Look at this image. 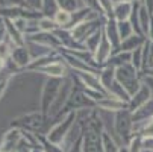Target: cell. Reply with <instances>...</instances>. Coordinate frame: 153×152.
Returning <instances> with one entry per match:
<instances>
[{
	"label": "cell",
	"mask_w": 153,
	"mask_h": 152,
	"mask_svg": "<svg viewBox=\"0 0 153 152\" xmlns=\"http://www.w3.org/2000/svg\"><path fill=\"white\" fill-rule=\"evenodd\" d=\"M118 23V32H120V38L121 41H124L126 38H129L130 35H134L135 31L132 28V25H130V21L126 20V21H117Z\"/></svg>",
	"instance_id": "cb8c5ba5"
},
{
	"label": "cell",
	"mask_w": 153,
	"mask_h": 152,
	"mask_svg": "<svg viewBox=\"0 0 153 152\" xmlns=\"http://www.w3.org/2000/svg\"><path fill=\"white\" fill-rule=\"evenodd\" d=\"M103 32H105L106 38L109 40V43L112 44L114 53L118 52V49L121 46V38H120V32H118V23H117V20L115 18H108L105 26H103Z\"/></svg>",
	"instance_id": "9c48e42d"
},
{
	"label": "cell",
	"mask_w": 153,
	"mask_h": 152,
	"mask_svg": "<svg viewBox=\"0 0 153 152\" xmlns=\"http://www.w3.org/2000/svg\"><path fill=\"white\" fill-rule=\"evenodd\" d=\"M153 97V94H152V91H150V88L146 85V84H143L141 87H140V90L130 97V102H129V110L130 111H137L140 106H143L144 103H147L150 99Z\"/></svg>",
	"instance_id": "30bf717a"
},
{
	"label": "cell",
	"mask_w": 153,
	"mask_h": 152,
	"mask_svg": "<svg viewBox=\"0 0 153 152\" xmlns=\"http://www.w3.org/2000/svg\"><path fill=\"white\" fill-rule=\"evenodd\" d=\"M39 148L44 151V152H65L62 146L52 143L50 140H47V137H39Z\"/></svg>",
	"instance_id": "603a6c76"
},
{
	"label": "cell",
	"mask_w": 153,
	"mask_h": 152,
	"mask_svg": "<svg viewBox=\"0 0 153 152\" xmlns=\"http://www.w3.org/2000/svg\"><path fill=\"white\" fill-rule=\"evenodd\" d=\"M115 81L126 90V93L132 97L143 85L141 81V72L137 70L132 64H124L115 69Z\"/></svg>",
	"instance_id": "7a4b0ae2"
},
{
	"label": "cell",
	"mask_w": 153,
	"mask_h": 152,
	"mask_svg": "<svg viewBox=\"0 0 153 152\" xmlns=\"http://www.w3.org/2000/svg\"><path fill=\"white\" fill-rule=\"evenodd\" d=\"M53 20H55V23L58 25V28H61V29H70L71 20H73V12L59 9V11L55 14Z\"/></svg>",
	"instance_id": "9a60e30c"
},
{
	"label": "cell",
	"mask_w": 153,
	"mask_h": 152,
	"mask_svg": "<svg viewBox=\"0 0 153 152\" xmlns=\"http://www.w3.org/2000/svg\"><path fill=\"white\" fill-rule=\"evenodd\" d=\"M138 20H140V29H141V34L147 38V35H149V29H150V23H152V15L147 12V9H146L143 5H141V8H140Z\"/></svg>",
	"instance_id": "ac0fdd59"
},
{
	"label": "cell",
	"mask_w": 153,
	"mask_h": 152,
	"mask_svg": "<svg viewBox=\"0 0 153 152\" xmlns=\"http://www.w3.org/2000/svg\"><path fill=\"white\" fill-rule=\"evenodd\" d=\"M141 5L147 9L150 15H153V0H141Z\"/></svg>",
	"instance_id": "d6a6232c"
},
{
	"label": "cell",
	"mask_w": 153,
	"mask_h": 152,
	"mask_svg": "<svg viewBox=\"0 0 153 152\" xmlns=\"http://www.w3.org/2000/svg\"><path fill=\"white\" fill-rule=\"evenodd\" d=\"M141 81H143V84H146L149 87L152 94H153V76L152 75H141Z\"/></svg>",
	"instance_id": "f546056e"
},
{
	"label": "cell",
	"mask_w": 153,
	"mask_h": 152,
	"mask_svg": "<svg viewBox=\"0 0 153 152\" xmlns=\"http://www.w3.org/2000/svg\"><path fill=\"white\" fill-rule=\"evenodd\" d=\"M99 5L102 14L106 18H114V5H115L114 0H99Z\"/></svg>",
	"instance_id": "d4e9b609"
},
{
	"label": "cell",
	"mask_w": 153,
	"mask_h": 152,
	"mask_svg": "<svg viewBox=\"0 0 153 152\" xmlns=\"http://www.w3.org/2000/svg\"><path fill=\"white\" fill-rule=\"evenodd\" d=\"M99 79H100V84L105 88V91L108 93L109 88H111V87L114 85V82H115V67L105 66L99 73Z\"/></svg>",
	"instance_id": "4fadbf2b"
},
{
	"label": "cell",
	"mask_w": 153,
	"mask_h": 152,
	"mask_svg": "<svg viewBox=\"0 0 153 152\" xmlns=\"http://www.w3.org/2000/svg\"><path fill=\"white\" fill-rule=\"evenodd\" d=\"M130 64L137 69V70H143V47L137 49L132 52V58H130Z\"/></svg>",
	"instance_id": "4316f807"
},
{
	"label": "cell",
	"mask_w": 153,
	"mask_h": 152,
	"mask_svg": "<svg viewBox=\"0 0 153 152\" xmlns=\"http://www.w3.org/2000/svg\"><path fill=\"white\" fill-rule=\"evenodd\" d=\"M114 139L120 146H127L134 134V117L130 110H123L114 114Z\"/></svg>",
	"instance_id": "6da1fadb"
},
{
	"label": "cell",
	"mask_w": 153,
	"mask_h": 152,
	"mask_svg": "<svg viewBox=\"0 0 153 152\" xmlns=\"http://www.w3.org/2000/svg\"><path fill=\"white\" fill-rule=\"evenodd\" d=\"M96 108H97V110H102V111H106V113H114V114H115V113H118V111L129 110V103L108 94L106 97L100 99V100L96 103Z\"/></svg>",
	"instance_id": "52a82bcc"
},
{
	"label": "cell",
	"mask_w": 153,
	"mask_h": 152,
	"mask_svg": "<svg viewBox=\"0 0 153 152\" xmlns=\"http://www.w3.org/2000/svg\"><path fill=\"white\" fill-rule=\"evenodd\" d=\"M127 148H129V152H143V149H144L143 148V136L135 134L132 137V140L129 142Z\"/></svg>",
	"instance_id": "484cf974"
},
{
	"label": "cell",
	"mask_w": 153,
	"mask_h": 152,
	"mask_svg": "<svg viewBox=\"0 0 153 152\" xmlns=\"http://www.w3.org/2000/svg\"><path fill=\"white\" fill-rule=\"evenodd\" d=\"M2 67H3V56L0 55V69H2Z\"/></svg>",
	"instance_id": "8d00e7d4"
},
{
	"label": "cell",
	"mask_w": 153,
	"mask_h": 152,
	"mask_svg": "<svg viewBox=\"0 0 153 152\" xmlns=\"http://www.w3.org/2000/svg\"><path fill=\"white\" fill-rule=\"evenodd\" d=\"M27 3H29L32 8L39 9V12H41V8H42V0H27Z\"/></svg>",
	"instance_id": "836d02e7"
},
{
	"label": "cell",
	"mask_w": 153,
	"mask_h": 152,
	"mask_svg": "<svg viewBox=\"0 0 153 152\" xmlns=\"http://www.w3.org/2000/svg\"><path fill=\"white\" fill-rule=\"evenodd\" d=\"M17 61L20 64H25L29 61V55H27V50L26 49H18L17 50Z\"/></svg>",
	"instance_id": "f1b7e54d"
},
{
	"label": "cell",
	"mask_w": 153,
	"mask_h": 152,
	"mask_svg": "<svg viewBox=\"0 0 153 152\" xmlns=\"http://www.w3.org/2000/svg\"><path fill=\"white\" fill-rule=\"evenodd\" d=\"M118 152H129V148H127V146H120Z\"/></svg>",
	"instance_id": "d590c367"
},
{
	"label": "cell",
	"mask_w": 153,
	"mask_h": 152,
	"mask_svg": "<svg viewBox=\"0 0 153 152\" xmlns=\"http://www.w3.org/2000/svg\"><path fill=\"white\" fill-rule=\"evenodd\" d=\"M32 40L52 50H61V43L53 32H36L35 35H32Z\"/></svg>",
	"instance_id": "8fae6325"
},
{
	"label": "cell",
	"mask_w": 153,
	"mask_h": 152,
	"mask_svg": "<svg viewBox=\"0 0 153 152\" xmlns=\"http://www.w3.org/2000/svg\"><path fill=\"white\" fill-rule=\"evenodd\" d=\"M146 41H147V38L144 35L134 34V35H130L129 38H126L124 41H121V46H120L118 52H129V53H132L134 50L143 47Z\"/></svg>",
	"instance_id": "7c38bea8"
},
{
	"label": "cell",
	"mask_w": 153,
	"mask_h": 152,
	"mask_svg": "<svg viewBox=\"0 0 153 152\" xmlns=\"http://www.w3.org/2000/svg\"><path fill=\"white\" fill-rule=\"evenodd\" d=\"M130 58H132V53L129 52H115L109 61L106 62V66H112V67H120V66H124V64H129L130 62Z\"/></svg>",
	"instance_id": "e0dca14e"
},
{
	"label": "cell",
	"mask_w": 153,
	"mask_h": 152,
	"mask_svg": "<svg viewBox=\"0 0 153 152\" xmlns=\"http://www.w3.org/2000/svg\"><path fill=\"white\" fill-rule=\"evenodd\" d=\"M114 2H126V3H137V2H141V0H114Z\"/></svg>",
	"instance_id": "e575fe53"
},
{
	"label": "cell",
	"mask_w": 153,
	"mask_h": 152,
	"mask_svg": "<svg viewBox=\"0 0 153 152\" xmlns=\"http://www.w3.org/2000/svg\"><path fill=\"white\" fill-rule=\"evenodd\" d=\"M141 136H144V137H153V119H152V120L149 122V125L143 129Z\"/></svg>",
	"instance_id": "1f68e13d"
},
{
	"label": "cell",
	"mask_w": 153,
	"mask_h": 152,
	"mask_svg": "<svg viewBox=\"0 0 153 152\" xmlns=\"http://www.w3.org/2000/svg\"><path fill=\"white\" fill-rule=\"evenodd\" d=\"M64 84V79L59 78H49L42 87V94H41V113L44 116H49L52 106L61 91V87Z\"/></svg>",
	"instance_id": "5b68a950"
},
{
	"label": "cell",
	"mask_w": 153,
	"mask_h": 152,
	"mask_svg": "<svg viewBox=\"0 0 153 152\" xmlns=\"http://www.w3.org/2000/svg\"><path fill=\"white\" fill-rule=\"evenodd\" d=\"M58 29V25L50 17H41L38 18V31L39 32H55Z\"/></svg>",
	"instance_id": "44dd1931"
},
{
	"label": "cell",
	"mask_w": 153,
	"mask_h": 152,
	"mask_svg": "<svg viewBox=\"0 0 153 152\" xmlns=\"http://www.w3.org/2000/svg\"><path fill=\"white\" fill-rule=\"evenodd\" d=\"M33 152H44V151H42V149H41V148H39V149H35V151H33Z\"/></svg>",
	"instance_id": "74e56055"
},
{
	"label": "cell",
	"mask_w": 153,
	"mask_h": 152,
	"mask_svg": "<svg viewBox=\"0 0 153 152\" xmlns=\"http://www.w3.org/2000/svg\"><path fill=\"white\" fill-rule=\"evenodd\" d=\"M102 34H103V28L100 29V31H97V32H94L91 37H88L85 41H83V47L88 50V52H91V53H94L96 50H97V47H99V44H100V40H102Z\"/></svg>",
	"instance_id": "d6986e66"
},
{
	"label": "cell",
	"mask_w": 153,
	"mask_h": 152,
	"mask_svg": "<svg viewBox=\"0 0 153 152\" xmlns=\"http://www.w3.org/2000/svg\"><path fill=\"white\" fill-rule=\"evenodd\" d=\"M106 20H108V18H106L105 15H99V17H96V18H91V20L83 21V23H79L77 26H74V28L71 29L73 38L79 43V44L83 46V41L88 38V37H91L94 32L100 31V29L105 26Z\"/></svg>",
	"instance_id": "8992f818"
},
{
	"label": "cell",
	"mask_w": 153,
	"mask_h": 152,
	"mask_svg": "<svg viewBox=\"0 0 153 152\" xmlns=\"http://www.w3.org/2000/svg\"><path fill=\"white\" fill-rule=\"evenodd\" d=\"M96 108V102L91 100L88 96H86L79 87L73 82V88L67 97V100H65V105L62 106V110L58 116H65L68 113H80V111H85V110H94Z\"/></svg>",
	"instance_id": "3957f363"
},
{
	"label": "cell",
	"mask_w": 153,
	"mask_h": 152,
	"mask_svg": "<svg viewBox=\"0 0 153 152\" xmlns=\"http://www.w3.org/2000/svg\"><path fill=\"white\" fill-rule=\"evenodd\" d=\"M134 3H126V2H115L114 5V18L117 21H126L132 15Z\"/></svg>",
	"instance_id": "5bb4252c"
},
{
	"label": "cell",
	"mask_w": 153,
	"mask_h": 152,
	"mask_svg": "<svg viewBox=\"0 0 153 152\" xmlns=\"http://www.w3.org/2000/svg\"><path fill=\"white\" fill-rule=\"evenodd\" d=\"M59 11L58 6V0H42V8H41V14L44 17H50L53 18L55 14Z\"/></svg>",
	"instance_id": "ffe728a7"
},
{
	"label": "cell",
	"mask_w": 153,
	"mask_h": 152,
	"mask_svg": "<svg viewBox=\"0 0 153 152\" xmlns=\"http://www.w3.org/2000/svg\"><path fill=\"white\" fill-rule=\"evenodd\" d=\"M143 148L146 151L153 152V137H144L143 136Z\"/></svg>",
	"instance_id": "4dcf8cb0"
},
{
	"label": "cell",
	"mask_w": 153,
	"mask_h": 152,
	"mask_svg": "<svg viewBox=\"0 0 153 152\" xmlns=\"http://www.w3.org/2000/svg\"><path fill=\"white\" fill-rule=\"evenodd\" d=\"M102 145H103L105 152H118L120 149V145L117 143L114 136L111 133H108L106 129H103V133H102Z\"/></svg>",
	"instance_id": "2e32d148"
},
{
	"label": "cell",
	"mask_w": 153,
	"mask_h": 152,
	"mask_svg": "<svg viewBox=\"0 0 153 152\" xmlns=\"http://www.w3.org/2000/svg\"><path fill=\"white\" fill-rule=\"evenodd\" d=\"M82 3H83L85 8H88V9L97 12V14H102L100 5H99V0H82ZM102 15H103V14H102Z\"/></svg>",
	"instance_id": "83f0119b"
},
{
	"label": "cell",
	"mask_w": 153,
	"mask_h": 152,
	"mask_svg": "<svg viewBox=\"0 0 153 152\" xmlns=\"http://www.w3.org/2000/svg\"><path fill=\"white\" fill-rule=\"evenodd\" d=\"M77 122V113H68L62 117V120H59L50 131L47 133V140H50L52 143L55 145H59L62 146V143L65 142V139L68 137V134L71 133L73 126L76 125Z\"/></svg>",
	"instance_id": "277c9868"
},
{
	"label": "cell",
	"mask_w": 153,
	"mask_h": 152,
	"mask_svg": "<svg viewBox=\"0 0 153 152\" xmlns=\"http://www.w3.org/2000/svg\"><path fill=\"white\" fill-rule=\"evenodd\" d=\"M41 73L47 75L49 78H59V79H65L68 75V66L64 62V59L61 61H53L50 64H46L38 69Z\"/></svg>",
	"instance_id": "ba28073f"
},
{
	"label": "cell",
	"mask_w": 153,
	"mask_h": 152,
	"mask_svg": "<svg viewBox=\"0 0 153 152\" xmlns=\"http://www.w3.org/2000/svg\"><path fill=\"white\" fill-rule=\"evenodd\" d=\"M58 6L59 9L68 11V12H76L77 9L83 8L82 0H58Z\"/></svg>",
	"instance_id": "7402d4cb"
}]
</instances>
